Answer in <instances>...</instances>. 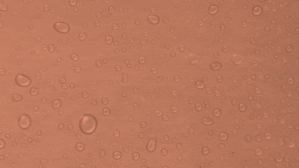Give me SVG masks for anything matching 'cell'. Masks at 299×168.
<instances>
[{
    "instance_id": "1",
    "label": "cell",
    "mask_w": 299,
    "mask_h": 168,
    "mask_svg": "<svg viewBox=\"0 0 299 168\" xmlns=\"http://www.w3.org/2000/svg\"><path fill=\"white\" fill-rule=\"evenodd\" d=\"M97 120L92 115L87 114L82 118L80 121V129L84 134L90 135L92 133L97 127Z\"/></svg>"
},
{
    "instance_id": "2",
    "label": "cell",
    "mask_w": 299,
    "mask_h": 168,
    "mask_svg": "<svg viewBox=\"0 0 299 168\" xmlns=\"http://www.w3.org/2000/svg\"><path fill=\"white\" fill-rule=\"evenodd\" d=\"M16 84L21 87H26L32 83V80L28 76L22 74H18L15 78Z\"/></svg>"
},
{
    "instance_id": "3",
    "label": "cell",
    "mask_w": 299,
    "mask_h": 168,
    "mask_svg": "<svg viewBox=\"0 0 299 168\" xmlns=\"http://www.w3.org/2000/svg\"><path fill=\"white\" fill-rule=\"evenodd\" d=\"M31 117L27 114H23L19 118L18 126L22 130H26L31 125Z\"/></svg>"
},
{
    "instance_id": "4",
    "label": "cell",
    "mask_w": 299,
    "mask_h": 168,
    "mask_svg": "<svg viewBox=\"0 0 299 168\" xmlns=\"http://www.w3.org/2000/svg\"><path fill=\"white\" fill-rule=\"evenodd\" d=\"M54 28L57 32L62 34H66L69 31V27L66 23L57 22L54 25Z\"/></svg>"
},
{
    "instance_id": "5",
    "label": "cell",
    "mask_w": 299,
    "mask_h": 168,
    "mask_svg": "<svg viewBox=\"0 0 299 168\" xmlns=\"http://www.w3.org/2000/svg\"><path fill=\"white\" fill-rule=\"evenodd\" d=\"M22 100V96H21L20 94H14L12 97V101L14 102L21 101Z\"/></svg>"
},
{
    "instance_id": "6",
    "label": "cell",
    "mask_w": 299,
    "mask_h": 168,
    "mask_svg": "<svg viewBox=\"0 0 299 168\" xmlns=\"http://www.w3.org/2000/svg\"><path fill=\"white\" fill-rule=\"evenodd\" d=\"M30 93L32 96H36L39 93L38 89L36 88H32L30 90Z\"/></svg>"
},
{
    "instance_id": "7",
    "label": "cell",
    "mask_w": 299,
    "mask_h": 168,
    "mask_svg": "<svg viewBox=\"0 0 299 168\" xmlns=\"http://www.w3.org/2000/svg\"><path fill=\"white\" fill-rule=\"evenodd\" d=\"M5 142L2 139H0V149H2L5 147Z\"/></svg>"
}]
</instances>
